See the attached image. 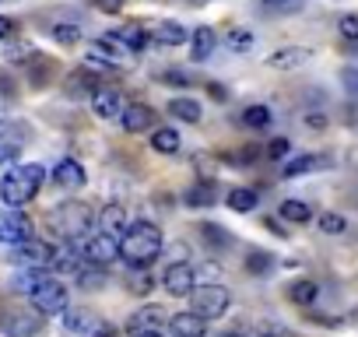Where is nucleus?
Listing matches in <instances>:
<instances>
[{"label": "nucleus", "mask_w": 358, "mask_h": 337, "mask_svg": "<svg viewBox=\"0 0 358 337\" xmlns=\"http://www.w3.org/2000/svg\"><path fill=\"white\" fill-rule=\"evenodd\" d=\"M162 253V229L155 222H127L120 236V260L130 267H148Z\"/></svg>", "instance_id": "obj_1"}, {"label": "nucleus", "mask_w": 358, "mask_h": 337, "mask_svg": "<svg viewBox=\"0 0 358 337\" xmlns=\"http://www.w3.org/2000/svg\"><path fill=\"white\" fill-rule=\"evenodd\" d=\"M46 183V168L39 162H25V165H15L4 173V180H0V201H4L8 208H25L29 201L39 197Z\"/></svg>", "instance_id": "obj_2"}, {"label": "nucleus", "mask_w": 358, "mask_h": 337, "mask_svg": "<svg viewBox=\"0 0 358 337\" xmlns=\"http://www.w3.org/2000/svg\"><path fill=\"white\" fill-rule=\"evenodd\" d=\"M43 327H46V313L36 306H4V313H0L4 337H39Z\"/></svg>", "instance_id": "obj_3"}, {"label": "nucleus", "mask_w": 358, "mask_h": 337, "mask_svg": "<svg viewBox=\"0 0 358 337\" xmlns=\"http://www.w3.org/2000/svg\"><path fill=\"white\" fill-rule=\"evenodd\" d=\"M50 222H53V232H60L64 239H85L88 225H95V215L85 201H67L50 215Z\"/></svg>", "instance_id": "obj_4"}, {"label": "nucleus", "mask_w": 358, "mask_h": 337, "mask_svg": "<svg viewBox=\"0 0 358 337\" xmlns=\"http://www.w3.org/2000/svg\"><path fill=\"white\" fill-rule=\"evenodd\" d=\"M187 299H190V309H194L197 316H204L208 323H211V320H218V316H225V313H229V306H232V292H229L225 285H215V281L197 285Z\"/></svg>", "instance_id": "obj_5"}, {"label": "nucleus", "mask_w": 358, "mask_h": 337, "mask_svg": "<svg viewBox=\"0 0 358 337\" xmlns=\"http://www.w3.org/2000/svg\"><path fill=\"white\" fill-rule=\"evenodd\" d=\"M29 302H32L36 309H43L46 316H57V313H64V309L71 306V292H67V285H64L57 274H46V278L39 281V288L29 295Z\"/></svg>", "instance_id": "obj_6"}, {"label": "nucleus", "mask_w": 358, "mask_h": 337, "mask_svg": "<svg viewBox=\"0 0 358 337\" xmlns=\"http://www.w3.org/2000/svg\"><path fill=\"white\" fill-rule=\"evenodd\" d=\"M162 288H165L172 299H187V295L197 288V271H194V264H187V260L169 264L165 274H162Z\"/></svg>", "instance_id": "obj_7"}, {"label": "nucleus", "mask_w": 358, "mask_h": 337, "mask_svg": "<svg viewBox=\"0 0 358 337\" xmlns=\"http://www.w3.org/2000/svg\"><path fill=\"white\" fill-rule=\"evenodd\" d=\"M11 257H15V264H22V267H36V271H50V264H53V246L32 236V239H25V243H18Z\"/></svg>", "instance_id": "obj_8"}, {"label": "nucleus", "mask_w": 358, "mask_h": 337, "mask_svg": "<svg viewBox=\"0 0 358 337\" xmlns=\"http://www.w3.org/2000/svg\"><path fill=\"white\" fill-rule=\"evenodd\" d=\"M25 239H32V222L22 215V208H8L4 215H0V243L18 246Z\"/></svg>", "instance_id": "obj_9"}, {"label": "nucleus", "mask_w": 358, "mask_h": 337, "mask_svg": "<svg viewBox=\"0 0 358 337\" xmlns=\"http://www.w3.org/2000/svg\"><path fill=\"white\" fill-rule=\"evenodd\" d=\"M123 109H127V102H123L120 88H113V85H99V88L92 92V113H95L99 120H120Z\"/></svg>", "instance_id": "obj_10"}, {"label": "nucleus", "mask_w": 358, "mask_h": 337, "mask_svg": "<svg viewBox=\"0 0 358 337\" xmlns=\"http://www.w3.org/2000/svg\"><path fill=\"white\" fill-rule=\"evenodd\" d=\"M85 257H88L92 264H102V267H109V264L120 257V236H109V232H99V236H92V239L85 243Z\"/></svg>", "instance_id": "obj_11"}, {"label": "nucleus", "mask_w": 358, "mask_h": 337, "mask_svg": "<svg viewBox=\"0 0 358 337\" xmlns=\"http://www.w3.org/2000/svg\"><path fill=\"white\" fill-rule=\"evenodd\" d=\"M309 60H313V50L309 46H281V50H274L267 57V67H274V71H299Z\"/></svg>", "instance_id": "obj_12"}, {"label": "nucleus", "mask_w": 358, "mask_h": 337, "mask_svg": "<svg viewBox=\"0 0 358 337\" xmlns=\"http://www.w3.org/2000/svg\"><path fill=\"white\" fill-rule=\"evenodd\" d=\"M208 334V320L190 313H172L169 316V337H204Z\"/></svg>", "instance_id": "obj_13"}, {"label": "nucleus", "mask_w": 358, "mask_h": 337, "mask_svg": "<svg viewBox=\"0 0 358 337\" xmlns=\"http://www.w3.org/2000/svg\"><path fill=\"white\" fill-rule=\"evenodd\" d=\"M85 165L78 162V158H60L57 162V168H53V183L60 187V190H81L85 187Z\"/></svg>", "instance_id": "obj_14"}, {"label": "nucleus", "mask_w": 358, "mask_h": 337, "mask_svg": "<svg viewBox=\"0 0 358 337\" xmlns=\"http://www.w3.org/2000/svg\"><path fill=\"white\" fill-rule=\"evenodd\" d=\"M120 123H123V130H127V134H144V130H151L155 113H151L144 102H134V106H127V109H123Z\"/></svg>", "instance_id": "obj_15"}, {"label": "nucleus", "mask_w": 358, "mask_h": 337, "mask_svg": "<svg viewBox=\"0 0 358 337\" xmlns=\"http://www.w3.org/2000/svg\"><path fill=\"white\" fill-rule=\"evenodd\" d=\"M64 327L71 330V334H81V337H88L92 330H99V320H95V313L92 309H78V306H67L64 313Z\"/></svg>", "instance_id": "obj_16"}, {"label": "nucleus", "mask_w": 358, "mask_h": 337, "mask_svg": "<svg viewBox=\"0 0 358 337\" xmlns=\"http://www.w3.org/2000/svg\"><path fill=\"white\" fill-rule=\"evenodd\" d=\"M95 225H99V232L123 236V229H127V208H123V204H106V208L99 211Z\"/></svg>", "instance_id": "obj_17"}, {"label": "nucleus", "mask_w": 358, "mask_h": 337, "mask_svg": "<svg viewBox=\"0 0 358 337\" xmlns=\"http://www.w3.org/2000/svg\"><path fill=\"white\" fill-rule=\"evenodd\" d=\"M25 144V127L22 123H0V162H8L18 148Z\"/></svg>", "instance_id": "obj_18"}, {"label": "nucleus", "mask_w": 358, "mask_h": 337, "mask_svg": "<svg viewBox=\"0 0 358 337\" xmlns=\"http://www.w3.org/2000/svg\"><path fill=\"white\" fill-rule=\"evenodd\" d=\"M95 88H99V78H95L92 71H85V67L71 71V74H67V85H64V92H67L71 99H85V95H92Z\"/></svg>", "instance_id": "obj_19"}, {"label": "nucleus", "mask_w": 358, "mask_h": 337, "mask_svg": "<svg viewBox=\"0 0 358 337\" xmlns=\"http://www.w3.org/2000/svg\"><path fill=\"white\" fill-rule=\"evenodd\" d=\"M162 320H165L162 306H144V309H137V313L127 320V334L134 337V334H141V330H155V327H162Z\"/></svg>", "instance_id": "obj_20"}, {"label": "nucleus", "mask_w": 358, "mask_h": 337, "mask_svg": "<svg viewBox=\"0 0 358 337\" xmlns=\"http://www.w3.org/2000/svg\"><path fill=\"white\" fill-rule=\"evenodd\" d=\"M215 46H218V36H215V29H208V25H201V29L190 36V53H194V60H197V64L211 60Z\"/></svg>", "instance_id": "obj_21"}, {"label": "nucleus", "mask_w": 358, "mask_h": 337, "mask_svg": "<svg viewBox=\"0 0 358 337\" xmlns=\"http://www.w3.org/2000/svg\"><path fill=\"white\" fill-rule=\"evenodd\" d=\"M323 165H327L323 155H299V158H292V162L281 168V176H285V180H295V176L316 173V168H323Z\"/></svg>", "instance_id": "obj_22"}, {"label": "nucleus", "mask_w": 358, "mask_h": 337, "mask_svg": "<svg viewBox=\"0 0 358 337\" xmlns=\"http://www.w3.org/2000/svg\"><path fill=\"white\" fill-rule=\"evenodd\" d=\"M151 148H155L158 155H176L179 148H183V137H179L176 127H158V130L151 134Z\"/></svg>", "instance_id": "obj_23"}, {"label": "nucleus", "mask_w": 358, "mask_h": 337, "mask_svg": "<svg viewBox=\"0 0 358 337\" xmlns=\"http://www.w3.org/2000/svg\"><path fill=\"white\" fill-rule=\"evenodd\" d=\"M169 116L183 120V123H201L204 109H201L197 99H169Z\"/></svg>", "instance_id": "obj_24"}, {"label": "nucleus", "mask_w": 358, "mask_h": 337, "mask_svg": "<svg viewBox=\"0 0 358 337\" xmlns=\"http://www.w3.org/2000/svg\"><path fill=\"white\" fill-rule=\"evenodd\" d=\"M225 204H229L232 211H239V215H250V211H257L260 197H257V190H250V187H236V190L225 194Z\"/></svg>", "instance_id": "obj_25"}, {"label": "nucleus", "mask_w": 358, "mask_h": 337, "mask_svg": "<svg viewBox=\"0 0 358 337\" xmlns=\"http://www.w3.org/2000/svg\"><path fill=\"white\" fill-rule=\"evenodd\" d=\"M123 50H130V53H141L144 46H148V32L141 29V25H123V29H116V36H113Z\"/></svg>", "instance_id": "obj_26"}, {"label": "nucleus", "mask_w": 358, "mask_h": 337, "mask_svg": "<svg viewBox=\"0 0 358 337\" xmlns=\"http://www.w3.org/2000/svg\"><path fill=\"white\" fill-rule=\"evenodd\" d=\"M50 71H53V60L50 57H43V53H32L29 57V81L36 88H46L50 85Z\"/></svg>", "instance_id": "obj_27"}, {"label": "nucleus", "mask_w": 358, "mask_h": 337, "mask_svg": "<svg viewBox=\"0 0 358 337\" xmlns=\"http://www.w3.org/2000/svg\"><path fill=\"white\" fill-rule=\"evenodd\" d=\"M155 39H158L162 46H183L190 36H187V29L179 25V22H162V25L155 29Z\"/></svg>", "instance_id": "obj_28"}, {"label": "nucleus", "mask_w": 358, "mask_h": 337, "mask_svg": "<svg viewBox=\"0 0 358 337\" xmlns=\"http://www.w3.org/2000/svg\"><path fill=\"white\" fill-rule=\"evenodd\" d=\"M78 285H81V288H88V292H99V288L106 285V267L88 260L85 267H78Z\"/></svg>", "instance_id": "obj_29"}, {"label": "nucleus", "mask_w": 358, "mask_h": 337, "mask_svg": "<svg viewBox=\"0 0 358 337\" xmlns=\"http://www.w3.org/2000/svg\"><path fill=\"white\" fill-rule=\"evenodd\" d=\"M316 295H320V288H316V281H309V278H302V281H292V285H288V299H292L295 306H313V302H316Z\"/></svg>", "instance_id": "obj_30"}, {"label": "nucleus", "mask_w": 358, "mask_h": 337, "mask_svg": "<svg viewBox=\"0 0 358 337\" xmlns=\"http://www.w3.org/2000/svg\"><path fill=\"white\" fill-rule=\"evenodd\" d=\"M46 274H50V271H36V267H25V271H18V274H15L11 288H15V292H22V295H32V292L39 288V281H43Z\"/></svg>", "instance_id": "obj_31"}, {"label": "nucleus", "mask_w": 358, "mask_h": 337, "mask_svg": "<svg viewBox=\"0 0 358 337\" xmlns=\"http://www.w3.org/2000/svg\"><path fill=\"white\" fill-rule=\"evenodd\" d=\"M225 46H229L232 53H250V50L257 46V36H253V29H229Z\"/></svg>", "instance_id": "obj_32"}, {"label": "nucleus", "mask_w": 358, "mask_h": 337, "mask_svg": "<svg viewBox=\"0 0 358 337\" xmlns=\"http://www.w3.org/2000/svg\"><path fill=\"white\" fill-rule=\"evenodd\" d=\"M281 218L292 222V225H306V222H313V208L306 201H285L281 204Z\"/></svg>", "instance_id": "obj_33"}, {"label": "nucleus", "mask_w": 358, "mask_h": 337, "mask_svg": "<svg viewBox=\"0 0 358 337\" xmlns=\"http://www.w3.org/2000/svg\"><path fill=\"white\" fill-rule=\"evenodd\" d=\"M239 120H243L246 127H253V130H264V127H271V120H274V113H271L267 106H260V102H257V106H246Z\"/></svg>", "instance_id": "obj_34"}, {"label": "nucleus", "mask_w": 358, "mask_h": 337, "mask_svg": "<svg viewBox=\"0 0 358 337\" xmlns=\"http://www.w3.org/2000/svg\"><path fill=\"white\" fill-rule=\"evenodd\" d=\"M201 236L208 239V246H211L215 253H222V250L232 243V239H229V232H225V229H218L215 222H204V225H201Z\"/></svg>", "instance_id": "obj_35"}, {"label": "nucleus", "mask_w": 358, "mask_h": 337, "mask_svg": "<svg viewBox=\"0 0 358 337\" xmlns=\"http://www.w3.org/2000/svg\"><path fill=\"white\" fill-rule=\"evenodd\" d=\"M81 29L78 25H71V22H60V25H53V39L60 43V46H78L81 43Z\"/></svg>", "instance_id": "obj_36"}, {"label": "nucleus", "mask_w": 358, "mask_h": 337, "mask_svg": "<svg viewBox=\"0 0 358 337\" xmlns=\"http://www.w3.org/2000/svg\"><path fill=\"white\" fill-rule=\"evenodd\" d=\"M218 197H215V187H208V183H201V187H190V194H187V204L190 208H208V204H215Z\"/></svg>", "instance_id": "obj_37"}, {"label": "nucleus", "mask_w": 358, "mask_h": 337, "mask_svg": "<svg viewBox=\"0 0 358 337\" xmlns=\"http://www.w3.org/2000/svg\"><path fill=\"white\" fill-rule=\"evenodd\" d=\"M320 229H323L327 236H344V232H348V218L337 215V211H327V215H320Z\"/></svg>", "instance_id": "obj_38"}, {"label": "nucleus", "mask_w": 358, "mask_h": 337, "mask_svg": "<svg viewBox=\"0 0 358 337\" xmlns=\"http://www.w3.org/2000/svg\"><path fill=\"white\" fill-rule=\"evenodd\" d=\"M337 32L348 39V43H358V15H344L337 22Z\"/></svg>", "instance_id": "obj_39"}, {"label": "nucleus", "mask_w": 358, "mask_h": 337, "mask_svg": "<svg viewBox=\"0 0 358 337\" xmlns=\"http://www.w3.org/2000/svg\"><path fill=\"white\" fill-rule=\"evenodd\" d=\"M246 267H250L253 274H267V271H271V257L257 250V253H250V257H246Z\"/></svg>", "instance_id": "obj_40"}, {"label": "nucleus", "mask_w": 358, "mask_h": 337, "mask_svg": "<svg viewBox=\"0 0 358 337\" xmlns=\"http://www.w3.org/2000/svg\"><path fill=\"white\" fill-rule=\"evenodd\" d=\"M162 81H165V85H172V88H190V85H194L187 71H165V74H162Z\"/></svg>", "instance_id": "obj_41"}, {"label": "nucleus", "mask_w": 358, "mask_h": 337, "mask_svg": "<svg viewBox=\"0 0 358 337\" xmlns=\"http://www.w3.org/2000/svg\"><path fill=\"white\" fill-rule=\"evenodd\" d=\"M288 151H292V141H288V137H274V141L267 144V158H274V162L285 158Z\"/></svg>", "instance_id": "obj_42"}, {"label": "nucleus", "mask_w": 358, "mask_h": 337, "mask_svg": "<svg viewBox=\"0 0 358 337\" xmlns=\"http://www.w3.org/2000/svg\"><path fill=\"white\" fill-rule=\"evenodd\" d=\"M341 81H344L348 95L358 99V67H344V71H341Z\"/></svg>", "instance_id": "obj_43"}, {"label": "nucleus", "mask_w": 358, "mask_h": 337, "mask_svg": "<svg viewBox=\"0 0 358 337\" xmlns=\"http://www.w3.org/2000/svg\"><path fill=\"white\" fill-rule=\"evenodd\" d=\"M92 4L102 11V15H120L127 8V0H92Z\"/></svg>", "instance_id": "obj_44"}, {"label": "nucleus", "mask_w": 358, "mask_h": 337, "mask_svg": "<svg viewBox=\"0 0 358 337\" xmlns=\"http://www.w3.org/2000/svg\"><path fill=\"white\" fill-rule=\"evenodd\" d=\"M264 8L267 11H299L295 0H264Z\"/></svg>", "instance_id": "obj_45"}, {"label": "nucleus", "mask_w": 358, "mask_h": 337, "mask_svg": "<svg viewBox=\"0 0 358 337\" xmlns=\"http://www.w3.org/2000/svg\"><path fill=\"white\" fill-rule=\"evenodd\" d=\"M15 18H4V15H0V43H4V39H11L15 36Z\"/></svg>", "instance_id": "obj_46"}, {"label": "nucleus", "mask_w": 358, "mask_h": 337, "mask_svg": "<svg viewBox=\"0 0 358 337\" xmlns=\"http://www.w3.org/2000/svg\"><path fill=\"white\" fill-rule=\"evenodd\" d=\"M208 92H211V99H218V102H225V99H229V88H222L218 81H208Z\"/></svg>", "instance_id": "obj_47"}, {"label": "nucleus", "mask_w": 358, "mask_h": 337, "mask_svg": "<svg viewBox=\"0 0 358 337\" xmlns=\"http://www.w3.org/2000/svg\"><path fill=\"white\" fill-rule=\"evenodd\" d=\"M306 127H309V130H323V127H327V116H320V113H309V116H306Z\"/></svg>", "instance_id": "obj_48"}, {"label": "nucleus", "mask_w": 358, "mask_h": 337, "mask_svg": "<svg viewBox=\"0 0 358 337\" xmlns=\"http://www.w3.org/2000/svg\"><path fill=\"white\" fill-rule=\"evenodd\" d=\"M148 288H151V278L148 274H141V278L130 281V292H148Z\"/></svg>", "instance_id": "obj_49"}, {"label": "nucleus", "mask_w": 358, "mask_h": 337, "mask_svg": "<svg viewBox=\"0 0 358 337\" xmlns=\"http://www.w3.org/2000/svg\"><path fill=\"white\" fill-rule=\"evenodd\" d=\"M88 337H120V330H116V327H99V330H92Z\"/></svg>", "instance_id": "obj_50"}, {"label": "nucleus", "mask_w": 358, "mask_h": 337, "mask_svg": "<svg viewBox=\"0 0 358 337\" xmlns=\"http://www.w3.org/2000/svg\"><path fill=\"white\" fill-rule=\"evenodd\" d=\"M134 337H169V334H162V330L155 327V330H141V334H134Z\"/></svg>", "instance_id": "obj_51"}, {"label": "nucleus", "mask_w": 358, "mask_h": 337, "mask_svg": "<svg viewBox=\"0 0 358 337\" xmlns=\"http://www.w3.org/2000/svg\"><path fill=\"white\" fill-rule=\"evenodd\" d=\"M222 337H243V334H222Z\"/></svg>", "instance_id": "obj_52"}, {"label": "nucleus", "mask_w": 358, "mask_h": 337, "mask_svg": "<svg viewBox=\"0 0 358 337\" xmlns=\"http://www.w3.org/2000/svg\"><path fill=\"white\" fill-rule=\"evenodd\" d=\"M260 337H278V334H260Z\"/></svg>", "instance_id": "obj_53"}]
</instances>
